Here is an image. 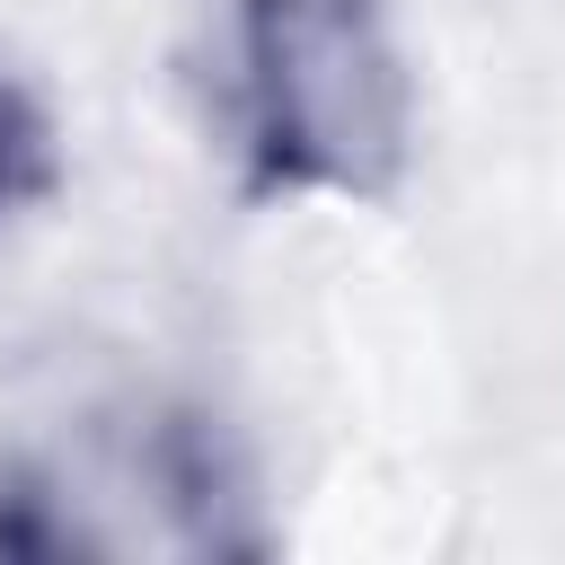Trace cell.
Masks as SVG:
<instances>
[{"label": "cell", "mask_w": 565, "mask_h": 565, "mask_svg": "<svg viewBox=\"0 0 565 565\" xmlns=\"http://www.w3.org/2000/svg\"><path fill=\"white\" fill-rule=\"evenodd\" d=\"M203 106L247 203H388L415 168L388 0H221Z\"/></svg>", "instance_id": "6da1fadb"}, {"label": "cell", "mask_w": 565, "mask_h": 565, "mask_svg": "<svg viewBox=\"0 0 565 565\" xmlns=\"http://www.w3.org/2000/svg\"><path fill=\"white\" fill-rule=\"evenodd\" d=\"M106 547V530L26 459L0 450V565H35V556H88Z\"/></svg>", "instance_id": "7a4b0ae2"}, {"label": "cell", "mask_w": 565, "mask_h": 565, "mask_svg": "<svg viewBox=\"0 0 565 565\" xmlns=\"http://www.w3.org/2000/svg\"><path fill=\"white\" fill-rule=\"evenodd\" d=\"M53 185H62L53 115L35 106V88H26L18 71H0V230H9V221H26Z\"/></svg>", "instance_id": "3957f363"}]
</instances>
